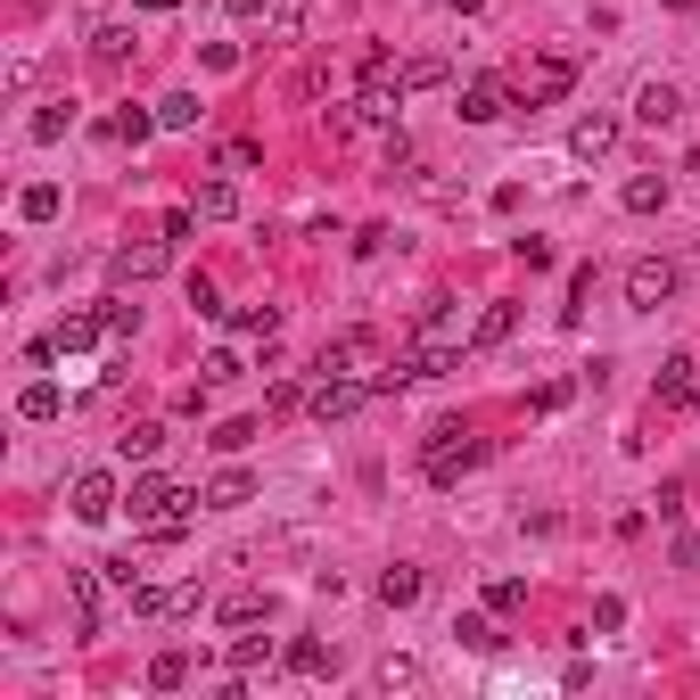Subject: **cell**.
I'll list each match as a JSON object with an SVG mask.
<instances>
[{"instance_id":"cell-4","label":"cell","mask_w":700,"mask_h":700,"mask_svg":"<svg viewBox=\"0 0 700 700\" xmlns=\"http://www.w3.org/2000/svg\"><path fill=\"white\" fill-rule=\"evenodd\" d=\"M371 396H379V379H314V421H354V412L371 405Z\"/></svg>"},{"instance_id":"cell-15","label":"cell","mask_w":700,"mask_h":700,"mask_svg":"<svg viewBox=\"0 0 700 700\" xmlns=\"http://www.w3.org/2000/svg\"><path fill=\"white\" fill-rule=\"evenodd\" d=\"M280 667H289V676H330V667H338V651L322 643V635H297V643L280 651Z\"/></svg>"},{"instance_id":"cell-38","label":"cell","mask_w":700,"mask_h":700,"mask_svg":"<svg viewBox=\"0 0 700 700\" xmlns=\"http://www.w3.org/2000/svg\"><path fill=\"white\" fill-rule=\"evenodd\" d=\"M486 610H528V577H495V586H486Z\"/></svg>"},{"instance_id":"cell-25","label":"cell","mask_w":700,"mask_h":700,"mask_svg":"<svg viewBox=\"0 0 700 700\" xmlns=\"http://www.w3.org/2000/svg\"><path fill=\"white\" fill-rule=\"evenodd\" d=\"M198 92H173V99H157V124H166V132H198Z\"/></svg>"},{"instance_id":"cell-45","label":"cell","mask_w":700,"mask_h":700,"mask_svg":"<svg viewBox=\"0 0 700 700\" xmlns=\"http://www.w3.org/2000/svg\"><path fill=\"white\" fill-rule=\"evenodd\" d=\"M190 535V511H166V519H148V544H182Z\"/></svg>"},{"instance_id":"cell-28","label":"cell","mask_w":700,"mask_h":700,"mask_svg":"<svg viewBox=\"0 0 700 700\" xmlns=\"http://www.w3.org/2000/svg\"><path fill=\"white\" fill-rule=\"evenodd\" d=\"M148 132H157V116H148V108H116L108 116V141H124V148H141Z\"/></svg>"},{"instance_id":"cell-24","label":"cell","mask_w":700,"mask_h":700,"mask_svg":"<svg viewBox=\"0 0 700 700\" xmlns=\"http://www.w3.org/2000/svg\"><path fill=\"white\" fill-rule=\"evenodd\" d=\"M511 330H519V305H486V314H479V330H470V347H503Z\"/></svg>"},{"instance_id":"cell-46","label":"cell","mask_w":700,"mask_h":700,"mask_svg":"<svg viewBox=\"0 0 700 700\" xmlns=\"http://www.w3.org/2000/svg\"><path fill=\"white\" fill-rule=\"evenodd\" d=\"M99 322H108V338H132L141 330V305H99Z\"/></svg>"},{"instance_id":"cell-16","label":"cell","mask_w":700,"mask_h":700,"mask_svg":"<svg viewBox=\"0 0 700 700\" xmlns=\"http://www.w3.org/2000/svg\"><path fill=\"white\" fill-rule=\"evenodd\" d=\"M421 347H437V354H454V347H461V314L445 305V297H437V305L421 314Z\"/></svg>"},{"instance_id":"cell-44","label":"cell","mask_w":700,"mask_h":700,"mask_svg":"<svg viewBox=\"0 0 700 700\" xmlns=\"http://www.w3.org/2000/svg\"><path fill=\"white\" fill-rule=\"evenodd\" d=\"M240 371H248V363H240V354H231V347H215V354H206V387H222V379H240Z\"/></svg>"},{"instance_id":"cell-19","label":"cell","mask_w":700,"mask_h":700,"mask_svg":"<svg viewBox=\"0 0 700 700\" xmlns=\"http://www.w3.org/2000/svg\"><path fill=\"white\" fill-rule=\"evenodd\" d=\"M50 338H58V354H83V347H99V338H108V322H99V314H67Z\"/></svg>"},{"instance_id":"cell-17","label":"cell","mask_w":700,"mask_h":700,"mask_svg":"<svg viewBox=\"0 0 700 700\" xmlns=\"http://www.w3.org/2000/svg\"><path fill=\"white\" fill-rule=\"evenodd\" d=\"M198 215H206V222H231V215H240V182H231V173L198 182Z\"/></svg>"},{"instance_id":"cell-26","label":"cell","mask_w":700,"mask_h":700,"mask_svg":"<svg viewBox=\"0 0 700 700\" xmlns=\"http://www.w3.org/2000/svg\"><path fill=\"white\" fill-rule=\"evenodd\" d=\"M667 206V173H635L627 182V215H660Z\"/></svg>"},{"instance_id":"cell-6","label":"cell","mask_w":700,"mask_h":700,"mask_svg":"<svg viewBox=\"0 0 700 700\" xmlns=\"http://www.w3.org/2000/svg\"><path fill=\"white\" fill-rule=\"evenodd\" d=\"M116 503H124V486H116L108 470H83V479H74V519H83V528L116 519Z\"/></svg>"},{"instance_id":"cell-41","label":"cell","mask_w":700,"mask_h":700,"mask_svg":"<svg viewBox=\"0 0 700 700\" xmlns=\"http://www.w3.org/2000/svg\"><path fill=\"white\" fill-rule=\"evenodd\" d=\"M264 660H273V643H264V635H240V643H231V667H240V676H248V667H264Z\"/></svg>"},{"instance_id":"cell-37","label":"cell","mask_w":700,"mask_h":700,"mask_svg":"<svg viewBox=\"0 0 700 700\" xmlns=\"http://www.w3.org/2000/svg\"><path fill=\"white\" fill-rule=\"evenodd\" d=\"M256 437H264L256 421H222V429H215V454H248V445H256Z\"/></svg>"},{"instance_id":"cell-1","label":"cell","mask_w":700,"mask_h":700,"mask_svg":"<svg viewBox=\"0 0 700 700\" xmlns=\"http://www.w3.org/2000/svg\"><path fill=\"white\" fill-rule=\"evenodd\" d=\"M479 461H486V445L470 437L461 421H437V429H429V445H421L429 486H461V470H479Z\"/></svg>"},{"instance_id":"cell-13","label":"cell","mask_w":700,"mask_h":700,"mask_svg":"<svg viewBox=\"0 0 700 700\" xmlns=\"http://www.w3.org/2000/svg\"><path fill=\"white\" fill-rule=\"evenodd\" d=\"M676 116H684V92H676V83H643V92H635V124L660 132V124H676Z\"/></svg>"},{"instance_id":"cell-53","label":"cell","mask_w":700,"mask_h":700,"mask_svg":"<svg viewBox=\"0 0 700 700\" xmlns=\"http://www.w3.org/2000/svg\"><path fill=\"white\" fill-rule=\"evenodd\" d=\"M667 9H700V0H667Z\"/></svg>"},{"instance_id":"cell-40","label":"cell","mask_w":700,"mask_h":700,"mask_svg":"<svg viewBox=\"0 0 700 700\" xmlns=\"http://www.w3.org/2000/svg\"><path fill=\"white\" fill-rule=\"evenodd\" d=\"M454 635H461V643H470V651H495V643H503V635H495V627H486L479 610H470V618H454Z\"/></svg>"},{"instance_id":"cell-23","label":"cell","mask_w":700,"mask_h":700,"mask_svg":"<svg viewBox=\"0 0 700 700\" xmlns=\"http://www.w3.org/2000/svg\"><path fill=\"white\" fill-rule=\"evenodd\" d=\"M58 412H67V396H58L50 379H34V387L17 396V421H58Z\"/></svg>"},{"instance_id":"cell-32","label":"cell","mask_w":700,"mask_h":700,"mask_svg":"<svg viewBox=\"0 0 700 700\" xmlns=\"http://www.w3.org/2000/svg\"><path fill=\"white\" fill-rule=\"evenodd\" d=\"M264 610H273V602H264V593H231V602H222L215 618H222V627H256Z\"/></svg>"},{"instance_id":"cell-20","label":"cell","mask_w":700,"mask_h":700,"mask_svg":"<svg viewBox=\"0 0 700 700\" xmlns=\"http://www.w3.org/2000/svg\"><path fill=\"white\" fill-rule=\"evenodd\" d=\"M240 503H256V479H248V470H222V479L206 486V511H240Z\"/></svg>"},{"instance_id":"cell-5","label":"cell","mask_w":700,"mask_h":700,"mask_svg":"<svg viewBox=\"0 0 700 700\" xmlns=\"http://www.w3.org/2000/svg\"><path fill=\"white\" fill-rule=\"evenodd\" d=\"M667 297H676V264H667V256H643V264L627 273V305H635V314H660Z\"/></svg>"},{"instance_id":"cell-22","label":"cell","mask_w":700,"mask_h":700,"mask_svg":"<svg viewBox=\"0 0 700 700\" xmlns=\"http://www.w3.org/2000/svg\"><path fill=\"white\" fill-rule=\"evenodd\" d=\"M190 684V651H157L148 660V692H182Z\"/></svg>"},{"instance_id":"cell-47","label":"cell","mask_w":700,"mask_h":700,"mask_svg":"<svg viewBox=\"0 0 700 700\" xmlns=\"http://www.w3.org/2000/svg\"><path fill=\"white\" fill-rule=\"evenodd\" d=\"M264 405H273V412H297V405H314V387H297V379H280L273 396H264Z\"/></svg>"},{"instance_id":"cell-8","label":"cell","mask_w":700,"mask_h":700,"mask_svg":"<svg viewBox=\"0 0 700 700\" xmlns=\"http://www.w3.org/2000/svg\"><path fill=\"white\" fill-rule=\"evenodd\" d=\"M198 586H132V618H190Z\"/></svg>"},{"instance_id":"cell-33","label":"cell","mask_w":700,"mask_h":700,"mask_svg":"<svg viewBox=\"0 0 700 700\" xmlns=\"http://www.w3.org/2000/svg\"><path fill=\"white\" fill-rule=\"evenodd\" d=\"M379 692H421V660H379Z\"/></svg>"},{"instance_id":"cell-48","label":"cell","mask_w":700,"mask_h":700,"mask_svg":"<svg viewBox=\"0 0 700 700\" xmlns=\"http://www.w3.org/2000/svg\"><path fill=\"white\" fill-rule=\"evenodd\" d=\"M667 560H676V569H700V535H692V528H676V544H667Z\"/></svg>"},{"instance_id":"cell-10","label":"cell","mask_w":700,"mask_h":700,"mask_svg":"<svg viewBox=\"0 0 700 700\" xmlns=\"http://www.w3.org/2000/svg\"><path fill=\"white\" fill-rule=\"evenodd\" d=\"M173 264V240H141V248H124V256H116V280H124V289H141V280H157Z\"/></svg>"},{"instance_id":"cell-39","label":"cell","mask_w":700,"mask_h":700,"mask_svg":"<svg viewBox=\"0 0 700 700\" xmlns=\"http://www.w3.org/2000/svg\"><path fill=\"white\" fill-rule=\"evenodd\" d=\"M627 627V602H618V593H602V602H593V627L586 635H618Z\"/></svg>"},{"instance_id":"cell-51","label":"cell","mask_w":700,"mask_h":700,"mask_svg":"<svg viewBox=\"0 0 700 700\" xmlns=\"http://www.w3.org/2000/svg\"><path fill=\"white\" fill-rule=\"evenodd\" d=\"M222 9H231V17H264V0H222Z\"/></svg>"},{"instance_id":"cell-43","label":"cell","mask_w":700,"mask_h":700,"mask_svg":"<svg viewBox=\"0 0 700 700\" xmlns=\"http://www.w3.org/2000/svg\"><path fill=\"white\" fill-rule=\"evenodd\" d=\"M569 396H577L569 379H544V387H535V396H528V412H560V405H569Z\"/></svg>"},{"instance_id":"cell-35","label":"cell","mask_w":700,"mask_h":700,"mask_svg":"<svg viewBox=\"0 0 700 700\" xmlns=\"http://www.w3.org/2000/svg\"><path fill=\"white\" fill-rule=\"evenodd\" d=\"M511 256L528 264V273H553V240H535V231H519V240H511Z\"/></svg>"},{"instance_id":"cell-21","label":"cell","mask_w":700,"mask_h":700,"mask_svg":"<svg viewBox=\"0 0 700 700\" xmlns=\"http://www.w3.org/2000/svg\"><path fill=\"white\" fill-rule=\"evenodd\" d=\"M116 454H124V461H157V454H166V421L124 429V437H116Z\"/></svg>"},{"instance_id":"cell-30","label":"cell","mask_w":700,"mask_h":700,"mask_svg":"<svg viewBox=\"0 0 700 700\" xmlns=\"http://www.w3.org/2000/svg\"><path fill=\"white\" fill-rule=\"evenodd\" d=\"M58 206H67V198H58V182H34V190L17 198V215H25V222H58Z\"/></svg>"},{"instance_id":"cell-7","label":"cell","mask_w":700,"mask_h":700,"mask_svg":"<svg viewBox=\"0 0 700 700\" xmlns=\"http://www.w3.org/2000/svg\"><path fill=\"white\" fill-rule=\"evenodd\" d=\"M495 116H511V83H503V74L461 83V124H495Z\"/></svg>"},{"instance_id":"cell-18","label":"cell","mask_w":700,"mask_h":700,"mask_svg":"<svg viewBox=\"0 0 700 700\" xmlns=\"http://www.w3.org/2000/svg\"><path fill=\"white\" fill-rule=\"evenodd\" d=\"M379 602H387V610H412V602H421V569H412V560L379 569Z\"/></svg>"},{"instance_id":"cell-9","label":"cell","mask_w":700,"mask_h":700,"mask_svg":"<svg viewBox=\"0 0 700 700\" xmlns=\"http://www.w3.org/2000/svg\"><path fill=\"white\" fill-rule=\"evenodd\" d=\"M371 354H379L371 330H338L330 347H322V379H354V363H371Z\"/></svg>"},{"instance_id":"cell-27","label":"cell","mask_w":700,"mask_h":700,"mask_svg":"<svg viewBox=\"0 0 700 700\" xmlns=\"http://www.w3.org/2000/svg\"><path fill=\"white\" fill-rule=\"evenodd\" d=\"M67 124H74V99H50V108H34V124H25V132L50 148V141H67Z\"/></svg>"},{"instance_id":"cell-49","label":"cell","mask_w":700,"mask_h":700,"mask_svg":"<svg viewBox=\"0 0 700 700\" xmlns=\"http://www.w3.org/2000/svg\"><path fill=\"white\" fill-rule=\"evenodd\" d=\"M198 231V206H166V240H190Z\"/></svg>"},{"instance_id":"cell-29","label":"cell","mask_w":700,"mask_h":700,"mask_svg":"<svg viewBox=\"0 0 700 700\" xmlns=\"http://www.w3.org/2000/svg\"><path fill=\"white\" fill-rule=\"evenodd\" d=\"M305 25H314V0H273V34L280 41H305Z\"/></svg>"},{"instance_id":"cell-2","label":"cell","mask_w":700,"mask_h":700,"mask_svg":"<svg viewBox=\"0 0 700 700\" xmlns=\"http://www.w3.org/2000/svg\"><path fill=\"white\" fill-rule=\"evenodd\" d=\"M569 92H577V58H528L519 67V99L528 108H560Z\"/></svg>"},{"instance_id":"cell-14","label":"cell","mask_w":700,"mask_h":700,"mask_svg":"<svg viewBox=\"0 0 700 700\" xmlns=\"http://www.w3.org/2000/svg\"><path fill=\"white\" fill-rule=\"evenodd\" d=\"M67 602H74V635H99V569H67Z\"/></svg>"},{"instance_id":"cell-42","label":"cell","mask_w":700,"mask_h":700,"mask_svg":"<svg viewBox=\"0 0 700 700\" xmlns=\"http://www.w3.org/2000/svg\"><path fill=\"white\" fill-rule=\"evenodd\" d=\"M405 83H412V92H437V83H445V58H412Z\"/></svg>"},{"instance_id":"cell-52","label":"cell","mask_w":700,"mask_h":700,"mask_svg":"<svg viewBox=\"0 0 700 700\" xmlns=\"http://www.w3.org/2000/svg\"><path fill=\"white\" fill-rule=\"evenodd\" d=\"M445 9H454V17H479V9H486V0H445Z\"/></svg>"},{"instance_id":"cell-11","label":"cell","mask_w":700,"mask_h":700,"mask_svg":"<svg viewBox=\"0 0 700 700\" xmlns=\"http://www.w3.org/2000/svg\"><path fill=\"white\" fill-rule=\"evenodd\" d=\"M660 405L700 412V363H692V354H667V363H660Z\"/></svg>"},{"instance_id":"cell-3","label":"cell","mask_w":700,"mask_h":700,"mask_svg":"<svg viewBox=\"0 0 700 700\" xmlns=\"http://www.w3.org/2000/svg\"><path fill=\"white\" fill-rule=\"evenodd\" d=\"M124 503H132V519H141V528H148V519H166V511H198V495H190V486H173L166 470H141Z\"/></svg>"},{"instance_id":"cell-36","label":"cell","mask_w":700,"mask_h":700,"mask_svg":"<svg viewBox=\"0 0 700 700\" xmlns=\"http://www.w3.org/2000/svg\"><path fill=\"white\" fill-rule=\"evenodd\" d=\"M190 305H198V322H222V314H231V305L215 297V280H206V273H190Z\"/></svg>"},{"instance_id":"cell-50","label":"cell","mask_w":700,"mask_h":700,"mask_svg":"<svg viewBox=\"0 0 700 700\" xmlns=\"http://www.w3.org/2000/svg\"><path fill=\"white\" fill-rule=\"evenodd\" d=\"M132 9H141V17H173V9H182V0H132Z\"/></svg>"},{"instance_id":"cell-31","label":"cell","mask_w":700,"mask_h":700,"mask_svg":"<svg viewBox=\"0 0 700 700\" xmlns=\"http://www.w3.org/2000/svg\"><path fill=\"white\" fill-rule=\"evenodd\" d=\"M231 322H240L248 338H264V347H273V338H280V305H240V314H231Z\"/></svg>"},{"instance_id":"cell-12","label":"cell","mask_w":700,"mask_h":700,"mask_svg":"<svg viewBox=\"0 0 700 700\" xmlns=\"http://www.w3.org/2000/svg\"><path fill=\"white\" fill-rule=\"evenodd\" d=\"M610 148H618V116H577V132H569L577 166H593V157H610Z\"/></svg>"},{"instance_id":"cell-34","label":"cell","mask_w":700,"mask_h":700,"mask_svg":"<svg viewBox=\"0 0 700 700\" xmlns=\"http://www.w3.org/2000/svg\"><path fill=\"white\" fill-rule=\"evenodd\" d=\"M124 50H132L124 25H99V34H92V58H99V67H124Z\"/></svg>"}]
</instances>
